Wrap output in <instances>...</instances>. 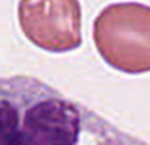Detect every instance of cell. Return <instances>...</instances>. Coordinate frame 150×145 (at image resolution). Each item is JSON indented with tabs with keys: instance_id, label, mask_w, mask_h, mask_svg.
Wrapping results in <instances>:
<instances>
[{
	"instance_id": "cell-1",
	"label": "cell",
	"mask_w": 150,
	"mask_h": 145,
	"mask_svg": "<svg viewBox=\"0 0 150 145\" xmlns=\"http://www.w3.org/2000/svg\"><path fill=\"white\" fill-rule=\"evenodd\" d=\"M0 145H149L33 76L0 77Z\"/></svg>"
},
{
	"instance_id": "cell-2",
	"label": "cell",
	"mask_w": 150,
	"mask_h": 145,
	"mask_svg": "<svg viewBox=\"0 0 150 145\" xmlns=\"http://www.w3.org/2000/svg\"><path fill=\"white\" fill-rule=\"evenodd\" d=\"M92 39L102 60L124 74L150 73V5L110 3L92 24Z\"/></svg>"
},
{
	"instance_id": "cell-3",
	"label": "cell",
	"mask_w": 150,
	"mask_h": 145,
	"mask_svg": "<svg viewBox=\"0 0 150 145\" xmlns=\"http://www.w3.org/2000/svg\"><path fill=\"white\" fill-rule=\"evenodd\" d=\"M18 23L33 45L50 53H66L82 44L79 0H20Z\"/></svg>"
}]
</instances>
